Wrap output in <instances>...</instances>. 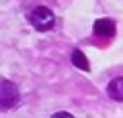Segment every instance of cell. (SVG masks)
Listing matches in <instances>:
<instances>
[{"instance_id":"1","label":"cell","mask_w":123,"mask_h":118,"mask_svg":"<svg viewBox=\"0 0 123 118\" xmlns=\"http://www.w3.org/2000/svg\"><path fill=\"white\" fill-rule=\"evenodd\" d=\"M29 21H31V25L35 26L37 31H49L53 26V21H55V18H53V12L47 6H37V8L31 10Z\"/></svg>"},{"instance_id":"2","label":"cell","mask_w":123,"mask_h":118,"mask_svg":"<svg viewBox=\"0 0 123 118\" xmlns=\"http://www.w3.org/2000/svg\"><path fill=\"white\" fill-rule=\"evenodd\" d=\"M18 98H21L18 87L8 79H2L0 82V110H10L12 106H17Z\"/></svg>"},{"instance_id":"3","label":"cell","mask_w":123,"mask_h":118,"mask_svg":"<svg viewBox=\"0 0 123 118\" xmlns=\"http://www.w3.org/2000/svg\"><path fill=\"white\" fill-rule=\"evenodd\" d=\"M94 35L103 37V39H111L115 35V22L111 18H101L94 22Z\"/></svg>"},{"instance_id":"4","label":"cell","mask_w":123,"mask_h":118,"mask_svg":"<svg viewBox=\"0 0 123 118\" xmlns=\"http://www.w3.org/2000/svg\"><path fill=\"white\" fill-rule=\"evenodd\" d=\"M107 94H109L111 100L115 102H123V77H115L109 82L107 86Z\"/></svg>"},{"instance_id":"5","label":"cell","mask_w":123,"mask_h":118,"mask_svg":"<svg viewBox=\"0 0 123 118\" xmlns=\"http://www.w3.org/2000/svg\"><path fill=\"white\" fill-rule=\"evenodd\" d=\"M72 61H74V65H78L80 69H84V71L88 69V63H86V59H84V55L78 51V49H76V51L72 53Z\"/></svg>"},{"instance_id":"6","label":"cell","mask_w":123,"mask_h":118,"mask_svg":"<svg viewBox=\"0 0 123 118\" xmlns=\"http://www.w3.org/2000/svg\"><path fill=\"white\" fill-rule=\"evenodd\" d=\"M51 118H74L72 114H68V112H57V114H53Z\"/></svg>"}]
</instances>
